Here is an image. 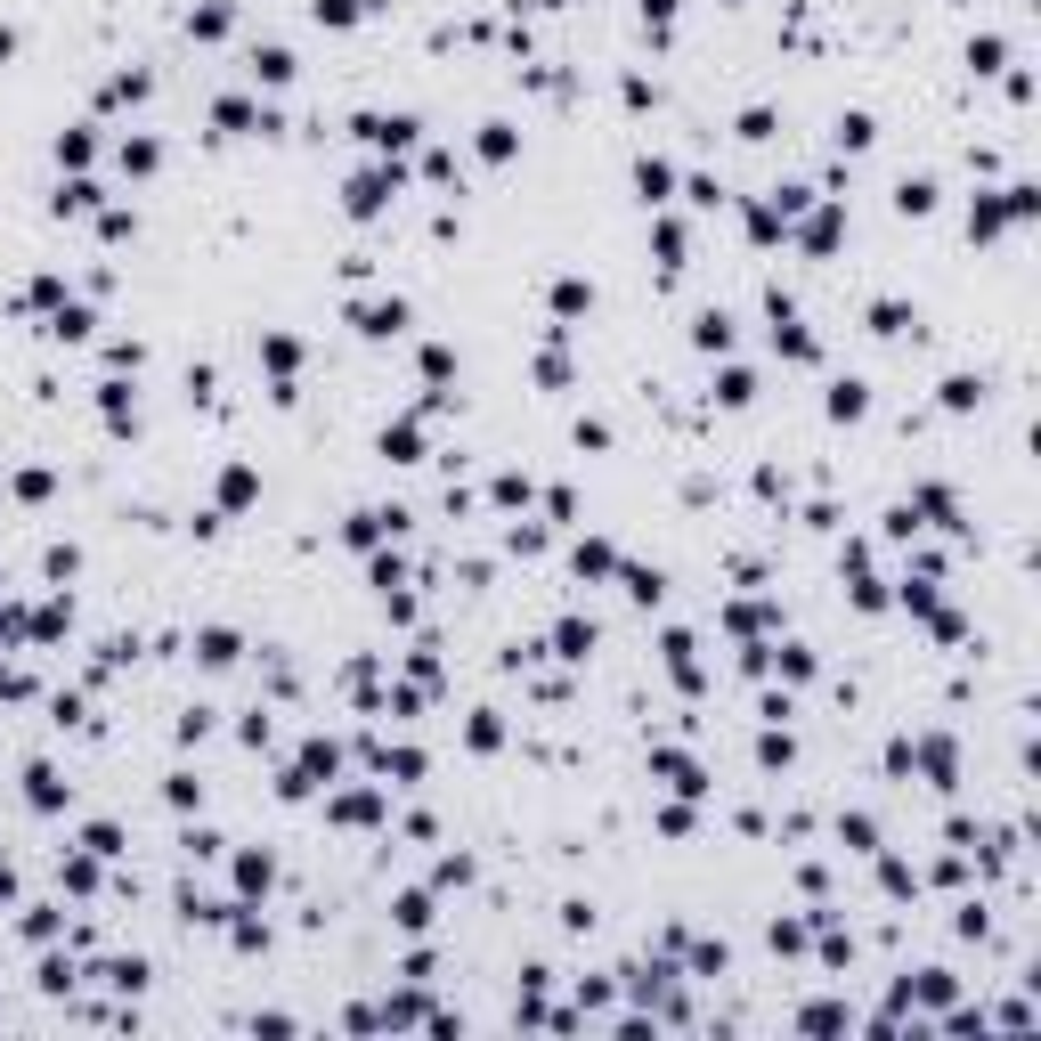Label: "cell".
<instances>
[{
  "label": "cell",
  "instance_id": "obj_1",
  "mask_svg": "<svg viewBox=\"0 0 1041 1041\" xmlns=\"http://www.w3.org/2000/svg\"><path fill=\"white\" fill-rule=\"evenodd\" d=\"M399 188H407V171H399V163H366V171L350 179V188H342V212H350V220H375Z\"/></svg>",
  "mask_w": 1041,
  "mask_h": 1041
},
{
  "label": "cell",
  "instance_id": "obj_2",
  "mask_svg": "<svg viewBox=\"0 0 1041 1041\" xmlns=\"http://www.w3.org/2000/svg\"><path fill=\"white\" fill-rule=\"evenodd\" d=\"M350 131L366 139V147H383V155H399V147H415V114H358Z\"/></svg>",
  "mask_w": 1041,
  "mask_h": 1041
},
{
  "label": "cell",
  "instance_id": "obj_3",
  "mask_svg": "<svg viewBox=\"0 0 1041 1041\" xmlns=\"http://www.w3.org/2000/svg\"><path fill=\"white\" fill-rule=\"evenodd\" d=\"M261 358H269V375H277V399H293V366H301V342H293V334H261Z\"/></svg>",
  "mask_w": 1041,
  "mask_h": 1041
},
{
  "label": "cell",
  "instance_id": "obj_4",
  "mask_svg": "<svg viewBox=\"0 0 1041 1041\" xmlns=\"http://www.w3.org/2000/svg\"><path fill=\"white\" fill-rule=\"evenodd\" d=\"M350 318H358V334H399V326H407V301H399V293H391V301H358Z\"/></svg>",
  "mask_w": 1041,
  "mask_h": 1041
},
{
  "label": "cell",
  "instance_id": "obj_5",
  "mask_svg": "<svg viewBox=\"0 0 1041 1041\" xmlns=\"http://www.w3.org/2000/svg\"><path fill=\"white\" fill-rule=\"evenodd\" d=\"M399 521H407V513H383V505H366V513H350V529H342V537H350V545H375V537H391Z\"/></svg>",
  "mask_w": 1041,
  "mask_h": 1041
},
{
  "label": "cell",
  "instance_id": "obj_6",
  "mask_svg": "<svg viewBox=\"0 0 1041 1041\" xmlns=\"http://www.w3.org/2000/svg\"><path fill=\"white\" fill-rule=\"evenodd\" d=\"M25 798H33L41 814H57V806H66V781H57V765H33V773H25Z\"/></svg>",
  "mask_w": 1041,
  "mask_h": 1041
},
{
  "label": "cell",
  "instance_id": "obj_7",
  "mask_svg": "<svg viewBox=\"0 0 1041 1041\" xmlns=\"http://www.w3.org/2000/svg\"><path fill=\"white\" fill-rule=\"evenodd\" d=\"M253 82L285 90V82H293V49H277V41H269V49H253Z\"/></svg>",
  "mask_w": 1041,
  "mask_h": 1041
},
{
  "label": "cell",
  "instance_id": "obj_8",
  "mask_svg": "<svg viewBox=\"0 0 1041 1041\" xmlns=\"http://www.w3.org/2000/svg\"><path fill=\"white\" fill-rule=\"evenodd\" d=\"M863 407H871V383H863V375H846V383H830V415H838V423H854V415H863Z\"/></svg>",
  "mask_w": 1041,
  "mask_h": 1041
},
{
  "label": "cell",
  "instance_id": "obj_9",
  "mask_svg": "<svg viewBox=\"0 0 1041 1041\" xmlns=\"http://www.w3.org/2000/svg\"><path fill=\"white\" fill-rule=\"evenodd\" d=\"M635 188H643V204H667V188H676V171H667L659 155H643V163H635Z\"/></svg>",
  "mask_w": 1041,
  "mask_h": 1041
},
{
  "label": "cell",
  "instance_id": "obj_10",
  "mask_svg": "<svg viewBox=\"0 0 1041 1041\" xmlns=\"http://www.w3.org/2000/svg\"><path fill=\"white\" fill-rule=\"evenodd\" d=\"M651 765H659L667 781H676V789H684V798H700V789H708V781H700V765H692V757H676V749H659Z\"/></svg>",
  "mask_w": 1041,
  "mask_h": 1041
},
{
  "label": "cell",
  "instance_id": "obj_11",
  "mask_svg": "<svg viewBox=\"0 0 1041 1041\" xmlns=\"http://www.w3.org/2000/svg\"><path fill=\"white\" fill-rule=\"evenodd\" d=\"M253 488H261L253 464H228V472H220V505H228V513H236V505H253Z\"/></svg>",
  "mask_w": 1041,
  "mask_h": 1041
},
{
  "label": "cell",
  "instance_id": "obj_12",
  "mask_svg": "<svg viewBox=\"0 0 1041 1041\" xmlns=\"http://www.w3.org/2000/svg\"><path fill=\"white\" fill-rule=\"evenodd\" d=\"M269 879H277L269 854H236V887H244V895H269Z\"/></svg>",
  "mask_w": 1041,
  "mask_h": 1041
},
{
  "label": "cell",
  "instance_id": "obj_13",
  "mask_svg": "<svg viewBox=\"0 0 1041 1041\" xmlns=\"http://www.w3.org/2000/svg\"><path fill=\"white\" fill-rule=\"evenodd\" d=\"M391 920H399L407 936H423V928H432V895H423V887H407V895H399V911H391Z\"/></svg>",
  "mask_w": 1041,
  "mask_h": 1041
},
{
  "label": "cell",
  "instance_id": "obj_14",
  "mask_svg": "<svg viewBox=\"0 0 1041 1041\" xmlns=\"http://www.w3.org/2000/svg\"><path fill=\"white\" fill-rule=\"evenodd\" d=\"M692 342H700V350H732V318H724V310H700V318H692Z\"/></svg>",
  "mask_w": 1041,
  "mask_h": 1041
},
{
  "label": "cell",
  "instance_id": "obj_15",
  "mask_svg": "<svg viewBox=\"0 0 1041 1041\" xmlns=\"http://www.w3.org/2000/svg\"><path fill=\"white\" fill-rule=\"evenodd\" d=\"M196 659H204V667H228V659H236V627H204V635H196Z\"/></svg>",
  "mask_w": 1041,
  "mask_h": 1041
},
{
  "label": "cell",
  "instance_id": "obj_16",
  "mask_svg": "<svg viewBox=\"0 0 1041 1041\" xmlns=\"http://www.w3.org/2000/svg\"><path fill=\"white\" fill-rule=\"evenodd\" d=\"M383 456L415 464V456H423V432H415V423H383Z\"/></svg>",
  "mask_w": 1041,
  "mask_h": 1041
},
{
  "label": "cell",
  "instance_id": "obj_17",
  "mask_svg": "<svg viewBox=\"0 0 1041 1041\" xmlns=\"http://www.w3.org/2000/svg\"><path fill=\"white\" fill-rule=\"evenodd\" d=\"M49 334H57V342H82V334H90V310H82V301H57Z\"/></svg>",
  "mask_w": 1041,
  "mask_h": 1041
},
{
  "label": "cell",
  "instance_id": "obj_18",
  "mask_svg": "<svg viewBox=\"0 0 1041 1041\" xmlns=\"http://www.w3.org/2000/svg\"><path fill=\"white\" fill-rule=\"evenodd\" d=\"M716 399H724V407H749V399H757V375H749V366H724Z\"/></svg>",
  "mask_w": 1041,
  "mask_h": 1041
},
{
  "label": "cell",
  "instance_id": "obj_19",
  "mask_svg": "<svg viewBox=\"0 0 1041 1041\" xmlns=\"http://www.w3.org/2000/svg\"><path fill=\"white\" fill-rule=\"evenodd\" d=\"M554 310H562V318L594 310V285H586V277H562V285H554Z\"/></svg>",
  "mask_w": 1041,
  "mask_h": 1041
},
{
  "label": "cell",
  "instance_id": "obj_20",
  "mask_svg": "<svg viewBox=\"0 0 1041 1041\" xmlns=\"http://www.w3.org/2000/svg\"><path fill=\"white\" fill-rule=\"evenodd\" d=\"M513 147H521V139H513V122H480V155H488V163H505Z\"/></svg>",
  "mask_w": 1041,
  "mask_h": 1041
},
{
  "label": "cell",
  "instance_id": "obj_21",
  "mask_svg": "<svg viewBox=\"0 0 1041 1041\" xmlns=\"http://www.w3.org/2000/svg\"><path fill=\"white\" fill-rule=\"evenodd\" d=\"M895 204H903L911 220H920V212H936V179H903V188H895Z\"/></svg>",
  "mask_w": 1041,
  "mask_h": 1041
},
{
  "label": "cell",
  "instance_id": "obj_22",
  "mask_svg": "<svg viewBox=\"0 0 1041 1041\" xmlns=\"http://www.w3.org/2000/svg\"><path fill=\"white\" fill-rule=\"evenodd\" d=\"M554 643H562V659H586V651H594V627H586V619H562Z\"/></svg>",
  "mask_w": 1041,
  "mask_h": 1041
},
{
  "label": "cell",
  "instance_id": "obj_23",
  "mask_svg": "<svg viewBox=\"0 0 1041 1041\" xmlns=\"http://www.w3.org/2000/svg\"><path fill=\"white\" fill-rule=\"evenodd\" d=\"M310 17H318V25H358L366 0H310Z\"/></svg>",
  "mask_w": 1041,
  "mask_h": 1041
},
{
  "label": "cell",
  "instance_id": "obj_24",
  "mask_svg": "<svg viewBox=\"0 0 1041 1041\" xmlns=\"http://www.w3.org/2000/svg\"><path fill=\"white\" fill-rule=\"evenodd\" d=\"M871 139H879L871 114H838V147H871Z\"/></svg>",
  "mask_w": 1041,
  "mask_h": 1041
},
{
  "label": "cell",
  "instance_id": "obj_25",
  "mask_svg": "<svg viewBox=\"0 0 1041 1041\" xmlns=\"http://www.w3.org/2000/svg\"><path fill=\"white\" fill-rule=\"evenodd\" d=\"M155 163H163L155 139H122V171H155Z\"/></svg>",
  "mask_w": 1041,
  "mask_h": 1041
},
{
  "label": "cell",
  "instance_id": "obj_26",
  "mask_svg": "<svg viewBox=\"0 0 1041 1041\" xmlns=\"http://www.w3.org/2000/svg\"><path fill=\"white\" fill-rule=\"evenodd\" d=\"M903 326H911L903 301H871V334H903Z\"/></svg>",
  "mask_w": 1041,
  "mask_h": 1041
},
{
  "label": "cell",
  "instance_id": "obj_27",
  "mask_svg": "<svg viewBox=\"0 0 1041 1041\" xmlns=\"http://www.w3.org/2000/svg\"><path fill=\"white\" fill-rule=\"evenodd\" d=\"M383 773H399V781H423V749H383Z\"/></svg>",
  "mask_w": 1041,
  "mask_h": 1041
},
{
  "label": "cell",
  "instance_id": "obj_28",
  "mask_svg": "<svg viewBox=\"0 0 1041 1041\" xmlns=\"http://www.w3.org/2000/svg\"><path fill=\"white\" fill-rule=\"evenodd\" d=\"M798 1025H806V1033H838V1025H846V1009H838V1001H814Z\"/></svg>",
  "mask_w": 1041,
  "mask_h": 1041
},
{
  "label": "cell",
  "instance_id": "obj_29",
  "mask_svg": "<svg viewBox=\"0 0 1041 1041\" xmlns=\"http://www.w3.org/2000/svg\"><path fill=\"white\" fill-rule=\"evenodd\" d=\"M602 570H619V554L610 545H578V578H602Z\"/></svg>",
  "mask_w": 1041,
  "mask_h": 1041
},
{
  "label": "cell",
  "instance_id": "obj_30",
  "mask_svg": "<svg viewBox=\"0 0 1041 1041\" xmlns=\"http://www.w3.org/2000/svg\"><path fill=\"white\" fill-rule=\"evenodd\" d=\"M57 212H98V188H90V179H74V188H57Z\"/></svg>",
  "mask_w": 1041,
  "mask_h": 1041
},
{
  "label": "cell",
  "instance_id": "obj_31",
  "mask_svg": "<svg viewBox=\"0 0 1041 1041\" xmlns=\"http://www.w3.org/2000/svg\"><path fill=\"white\" fill-rule=\"evenodd\" d=\"M659 261L684 269V228H676V220H659Z\"/></svg>",
  "mask_w": 1041,
  "mask_h": 1041
},
{
  "label": "cell",
  "instance_id": "obj_32",
  "mask_svg": "<svg viewBox=\"0 0 1041 1041\" xmlns=\"http://www.w3.org/2000/svg\"><path fill=\"white\" fill-rule=\"evenodd\" d=\"M106 985H122V993H139V985H147V960H114V968H106Z\"/></svg>",
  "mask_w": 1041,
  "mask_h": 1041
},
{
  "label": "cell",
  "instance_id": "obj_33",
  "mask_svg": "<svg viewBox=\"0 0 1041 1041\" xmlns=\"http://www.w3.org/2000/svg\"><path fill=\"white\" fill-rule=\"evenodd\" d=\"M82 846H90V854H122V830H114V822H90Z\"/></svg>",
  "mask_w": 1041,
  "mask_h": 1041
},
{
  "label": "cell",
  "instance_id": "obj_34",
  "mask_svg": "<svg viewBox=\"0 0 1041 1041\" xmlns=\"http://www.w3.org/2000/svg\"><path fill=\"white\" fill-rule=\"evenodd\" d=\"M830 244H838V212H822V220L806 228V253H830Z\"/></svg>",
  "mask_w": 1041,
  "mask_h": 1041
},
{
  "label": "cell",
  "instance_id": "obj_35",
  "mask_svg": "<svg viewBox=\"0 0 1041 1041\" xmlns=\"http://www.w3.org/2000/svg\"><path fill=\"white\" fill-rule=\"evenodd\" d=\"M196 33H204V41H220V33H228V0H212V9H196Z\"/></svg>",
  "mask_w": 1041,
  "mask_h": 1041
},
{
  "label": "cell",
  "instance_id": "obj_36",
  "mask_svg": "<svg viewBox=\"0 0 1041 1041\" xmlns=\"http://www.w3.org/2000/svg\"><path fill=\"white\" fill-rule=\"evenodd\" d=\"M627 594H635V602H659L667 586H659V570H627Z\"/></svg>",
  "mask_w": 1041,
  "mask_h": 1041
},
{
  "label": "cell",
  "instance_id": "obj_37",
  "mask_svg": "<svg viewBox=\"0 0 1041 1041\" xmlns=\"http://www.w3.org/2000/svg\"><path fill=\"white\" fill-rule=\"evenodd\" d=\"M741 139H773V106H749V114H741Z\"/></svg>",
  "mask_w": 1041,
  "mask_h": 1041
},
{
  "label": "cell",
  "instance_id": "obj_38",
  "mask_svg": "<svg viewBox=\"0 0 1041 1041\" xmlns=\"http://www.w3.org/2000/svg\"><path fill=\"white\" fill-rule=\"evenodd\" d=\"M57 163H90V131H66V139H57Z\"/></svg>",
  "mask_w": 1041,
  "mask_h": 1041
},
{
  "label": "cell",
  "instance_id": "obj_39",
  "mask_svg": "<svg viewBox=\"0 0 1041 1041\" xmlns=\"http://www.w3.org/2000/svg\"><path fill=\"white\" fill-rule=\"evenodd\" d=\"M944 407H976V375H952V383H944Z\"/></svg>",
  "mask_w": 1041,
  "mask_h": 1041
},
{
  "label": "cell",
  "instance_id": "obj_40",
  "mask_svg": "<svg viewBox=\"0 0 1041 1041\" xmlns=\"http://www.w3.org/2000/svg\"><path fill=\"white\" fill-rule=\"evenodd\" d=\"M692 968H700V976H724V944H692Z\"/></svg>",
  "mask_w": 1041,
  "mask_h": 1041
},
{
  "label": "cell",
  "instance_id": "obj_41",
  "mask_svg": "<svg viewBox=\"0 0 1041 1041\" xmlns=\"http://www.w3.org/2000/svg\"><path fill=\"white\" fill-rule=\"evenodd\" d=\"M643 25H651V33H667V25H676V0H643Z\"/></svg>",
  "mask_w": 1041,
  "mask_h": 1041
},
{
  "label": "cell",
  "instance_id": "obj_42",
  "mask_svg": "<svg viewBox=\"0 0 1041 1041\" xmlns=\"http://www.w3.org/2000/svg\"><path fill=\"white\" fill-rule=\"evenodd\" d=\"M9 895H17V871H9V863H0V903H9Z\"/></svg>",
  "mask_w": 1041,
  "mask_h": 1041
},
{
  "label": "cell",
  "instance_id": "obj_43",
  "mask_svg": "<svg viewBox=\"0 0 1041 1041\" xmlns=\"http://www.w3.org/2000/svg\"><path fill=\"white\" fill-rule=\"evenodd\" d=\"M9 49H17V33H9V25H0V66H9Z\"/></svg>",
  "mask_w": 1041,
  "mask_h": 1041
}]
</instances>
